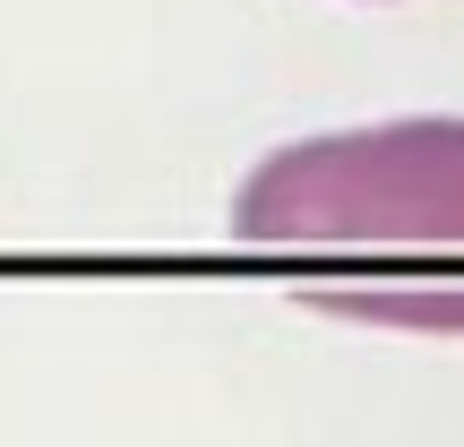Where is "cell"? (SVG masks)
<instances>
[{"instance_id": "cell-2", "label": "cell", "mask_w": 464, "mask_h": 447, "mask_svg": "<svg viewBox=\"0 0 464 447\" xmlns=\"http://www.w3.org/2000/svg\"><path fill=\"white\" fill-rule=\"evenodd\" d=\"M310 301L379 327H464V284H318Z\"/></svg>"}, {"instance_id": "cell-1", "label": "cell", "mask_w": 464, "mask_h": 447, "mask_svg": "<svg viewBox=\"0 0 464 447\" xmlns=\"http://www.w3.org/2000/svg\"><path fill=\"white\" fill-rule=\"evenodd\" d=\"M258 249H464V112L318 130L258 155L232 189Z\"/></svg>"}]
</instances>
